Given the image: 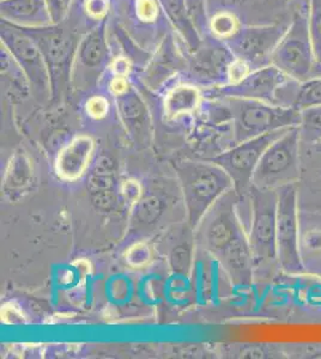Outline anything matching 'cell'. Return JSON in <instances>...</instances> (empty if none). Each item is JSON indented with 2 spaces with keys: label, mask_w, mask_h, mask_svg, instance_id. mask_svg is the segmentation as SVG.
Listing matches in <instances>:
<instances>
[{
  "label": "cell",
  "mask_w": 321,
  "mask_h": 359,
  "mask_svg": "<svg viewBox=\"0 0 321 359\" xmlns=\"http://www.w3.org/2000/svg\"><path fill=\"white\" fill-rule=\"evenodd\" d=\"M239 204L240 196L232 188L216 201L197 230L204 249L220 262L232 283L248 286L254 279V262Z\"/></svg>",
  "instance_id": "1"
},
{
  "label": "cell",
  "mask_w": 321,
  "mask_h": 359,
  "mask_svg": "<svg viewBox=\"0 0 321 359\" xmlns=\"http://www.w3.org/2000/svg\"><path fill=\"white\" fill-rule=\"evenodd\" d=\"M248 201L247 233L254 262V278L265 279L281 269L277 252V192L252 184Z\"/></svg>",
  "instance_id": "2"
},
{
  "label": "cell",
  "mask_w": 321,
  "mask_h": 359,
  "mask_svg": "<svg viewBox=\"0 0 321 359\" xmlns=\"http://www.w3.org/2000/svg\"><path fill=\"white\" fill-rule=\"evenodd\" d=\"M175 169L183 191L188 223L195 231L216 201L234 188V182L223 168L211 161H185Z\"/></svg>",
  "instance_id": "3"
},
{
  "label": "cell",
  "mask_w": 321,
  "mask_h": 359,
  "mask_svg": "<svg viewBox=\"0 0 321 359\" xmlns=\"http://www.w3.org/2000/svg\"><path fill=\"white\" fill-rule=\"evenodd\" d=\"M290 25L271 55V65L288 77L303 82L319 77L309 32V0H290Z\"/></svg>",
  "instance_id": "4"
},
{
  "label": "cell",
  "mask_w": 321,
  "mask_h": 359,
  "mask_svg": "<svg viewBox=\"0 0 321 359\" xmlns=\"http://www.w3.org/2000/svg\"><path fill=\"white\" fill-rule=\"evenodd\" d=\"M230 114L235 144L270 132L297 126L300 111L244 98H220Z\"/></svg>",
  "instance_id": "5"
},
{
  "label": "cell",
  "mask_w": 321,
  "mask_h": 359,
  "mask_svg": "<svg viewBox=\"0 0 321 359\" xmlns=\"http://www.w3.org/2000/svg\"><path fill=\"white\" fill-rule=\"evenodd\" d=\"M301 175V147L297 126L291 127L268 147L256 165L252 184L261 189H278L297 184Z\"/></svg>",
  "instance_id": "6"
},
{
  "label": "cell",
  "mask_w": 321,
  "mask_h": 359,
  "mask_svg": "<svg viewBox=\"0 0 321 359\" xmlns=\"http://www.w3.org/2000/svg\"><path fill=\"white\" fill-rule=\"evenodd\" d=\"M277 192V252L282 272L288 276L306 274L300 257V223L297 184H287Z\"/></svg>",
  "instance_id": "7"
},
{
  "label": "cell",
  "mask_w": 321,
  "mask_h": 359,
  "mask_svg": "<svg viewBox=\"0 0 321 359\" xmlns=\"http://www.w3.org/2000/svg\"><path fill=\"white\" fill-rule=\"evenodd\" d=\"M290 128L270 132L266 135L244 140L242 143L235 144L210 161L223 168L232 177L236 193L241 199L246 198L252 187L253 174L264 152Z\"/></svg>",
  "instance_id": "8"
},
{
  "label": "cell",
  "mask_w": 321,
  "mask_h": 359,
  "mask_svg": "<svg viewBox=\"0 0 321 359\" xmlns=\"http://www.w3.org/2000/svg\"><path fill=\"white\" fill-rule=\"evenodd\" d=\"M289 25L290 16L268 25H242L232 39L224 42L237 59L254 71L271 65V55L287 33Z\"/></svg>",
  "instance_id": "9"
},
{
  "label": "cell",
  "mask_w": 321,
  "mask_h": 359,
  "mask_svg": "<svg viewBox=\"0 0 321 359\" xmlns=\"http://www.w3.org/2000/svg\"><path fill=\"white\" fill-rule=\"evenodd\" d=\"M20 29L33 39L40 49L48 67L51 86L59 88L70 76L72 57L77 49L78 43L74 45L72 34L67 33L61 23Z\"/></svg>",
  "instance_id": "10"
},
{
  "label": "cell",
  "mask_w": 321,
  "mask_h": 359,
  "mask_svg": "<svg viewBox=\"0 0 321 359\" xmlns=\"http://www.w3.org/2000/svg\"><path fill=\"white\" fill-rule=\"evenodd\" d=\"M1 46L16 60L35 93L51 90L48 67L33 39L16 25L1 21Z\"/></svg>",
  "instance_id": "11"
},
{
  "label": "cell",
  "mask_w": 321,
  "mask_h": 359,
  "mask_svg": "<svg viewBox=\"0 0 321 359\" xmlns=\"http://www.w3.org/2000/svg\"><path fill=\"white\" fill-rule=\"evenodd\" d=\"M290 77L277 69L276 66H264L249 72L239 82L214 86L212 89L205 91V95L214 98L256 100L275 104L277 90Z\"/></svg>",
  "instance_id": "12"
},
{
  "label": "cell",
  "mask_w": 321,
  "mask_h": 359,
  "mask_svg": "<svg viewBox=\"0 0 321 359\" xmlns=\"http://www.w3.org/2000/svg\"><path fill=\"white\" fill-rule=\"evenodd\" d=\"M236 57L232 49L220 39L202 42L190 62L192 76L200 82H214V86L229 82V69Z\"/></svg>",
  "instance_id": "13"
},
{
  "label": "cell",
  "mask_w": 321,
  "mask_h": 359,
  "mask_svg": "<svg viewBox=\"0 0 321 359\" xmlns=\"http://www.w3.org/2000/svg\"><path fill=\"white\" fill-rule=\"evenodd\" d=\"M301 175L297 182L299 210L321 213V142L301 145Z\"/></svg>",
  "instance_id": "14"
},
{
  "label": "cell",
  "mask_w": 321,
  "mask_h": 359,
  "mask_svg": "<svg viewBox=\"0 0 321 359\" xmlns=\"http://www.w3.org/2000/svg\"><path fill=\"white\" fill-rule=\"evenodd\" d=\"M118 182L113 162L106 157L98 161L88 176V192L95 208L106 213L119 208L124 201Z\"/></svg>",
  "instance_id": "15"
},
{
  "label": "cell",
  "mask_w": 321,
  "mask_h": 359,
  "mask_svg": "<svg viewBox=\"0 0 321 359\" xmlns=\"http://www.w3.org/2000/svg\"><path fill=\"white\" fill-rule=\"evenodd\" d=\"M117 111L122 125L133 142L147 147L150 143L151 118L148 107L133 88L130 86L122 94L115 96Z\"/></svg>",
  "instance_id": "16"
},
{
  "label": "cell",
  "mask_w": 321,
  "mask_h": 359,
  "mask_svg": "<svg viewBox=\"0 0 321 359\" xmlns=\"http://www.w3.org/2000/svg\"><path fill=\"white\" fill-rule=\"evenodd\" d=\"M110 64V46L107 41L106 22L98 23L81 37L74 54V66L91 74H101Z\"/></svg>",
  "instance_id": "17"
},
{
  "label": "cell",
  "mask_w": 321,
  "mask_h": 359,
  "mask_svg": "<svg viewBox=\"0 0 321 359\" xmlns=\"http://www.w3.org/2000/svg\"><path fill=\"white\" fill-rule=\"evenodd\" d=\"M300 257L306 274L321 278V213L299 210Z\"/></svg>",
  "instance_id": "18"
},
{
  "label": "cell",
  "mask_w": 321,
  "mask_h": 359,
  "mask_svg": "<svg viewBox=\"0 0 321 359\" xmlns=\"http://www.w3.org/2000/svg\"><path fill=\"white\" fill-rule=\"evenodd\" d=\"M94 147V140L89 135L74 137L58 155L55 163L58 175L67 181L81 177L89 167Z\"/></svg>",
  "instance_id": "19"
},
{
  "label": "cell",
  "mask_w": 321,
  "mask_h": 359,
  "mask_svg": "<svg viewBox=\"0 0 321 359\" xmlns=\"http://www.w3.org/2000/svg\"><path fill=\"white\" fill-rule=\"evenodd\" d=\"M1 20L20 28L53 25L46 0H1Z\"/></svg>",
  "instance_id": "20"
},
{
  "label": "cell",
  "mask_w": 321,
  "mask_h": 359,
  "mask_svg": "<svg viewBox=\"0 0 321 359\" xmlns=\"http://www.w3.org/2000/svg\"><path fill=\"white\" fill-rule=\"evenodd\" d=\"M275 104L297 111L321 106V76L303 82L290 78L277 90Z\"/></svg>",
  "instance_id": "21"
},
{
  "label": "cell",
  "mask_w": 321,
  "mask_h": 359,
  "mask_svg": "<svg viewBox=\"0 0 321 359\" xmlns=\"http://www.w3.org/2000/svg\"><path fill=\"white\" fill-rule=\"evenodd\" d=\"M164 13L167 15L171 25L176 28L178 33L186 40V45L192 52L199 47L202 43L199 32L195 28L188 13L186 0H159Z\"/></svg>",
  "instance_id": "22"
},
{
  "label": "cell",
  "mask_w": 321,
  "mask_h": 359,
  "mask_svg": "<svg viewBox=\"0 0 321 359\" xmlns=\"http://www.w3.org/2000/svg\"><path fill=\"white\" fill-rule=\"evenodd\" d=\"M183 66V60L171 40H166L145 69V81L151 86L164 82Z\"/></svg>",
  "instance_id": "23"
},
{
  "label": "cell",
  "mask_w": 321,
  "mask_h": 359,
  "mask_svg": "<svg viewBox=\"0 0 321 359\" xmlns=\"http://www.w3.org/2000/svg\"><path fill=\"white\" fill-rule=\"evenodd\" d=\"M164 208L166 206L161 196L154 193L142 196L132 206L131 229L137 233H145L147 230H151L161 219Z\"/></svg>",
  "instance_id": "24"
},
{
  "label": "cell",
  "mask_w": 321,
  "mask_h": 359,
  "mask_svg": "<svg viewBox=\"0 0 321 359\" xmlns=\"http://www.w3.org/2000/svg\"><path fill=\"white\" fill-rule=\"evenodd\" d=\"M202 93L197 86L180 84L174 86L164 97V113L168 118H174L188 115L199 106Z\"/></svg>",
  "instance_id": "25"
},
{
  "label": "cell",
  "mask_w": 321,
  "mask_h": 359,
  "mask_svg": "<svg viewBox=\"0 0 321 359\" xmlns=\"http://www.w3.org/2000/svg\"><path fill=\"white\" fill-rule=\"evenodd\" d=\"M297 130L301 145L320 143L321 106L309 107L300 111Z\"/></svg>",
  "instance_id": "26"
},
{
  "label": "cell",
  "mask_w": 321,
  "mask_h": 359,
  "mask_svg": "<svg viewBox=\"0 0 321 359\" xmlns=\"http://www.w3.org/2000/svg\"><path fill=\"white\" fill-rule=\"evenodd\" d=\"M241 22L235 13L229 10H221L215 13L210 21V29H211L214 37L220 39L222 41H227L232 39L239 30H240Z\"/></svg>",
  "instance_id": "27"
},
{
  "label": "cell",
  "mask_w": 321,
  "mask_h": 359,
  "mask_svg": "<svg viewBox=\"0 0 321 359\" xmlns=\"http://www.w3.org/2000/svg\"><path fill=\"white\" fill-rule=\"evenodd\" d=\"M309 32L321 76V0H309Z\"/></svg>",
  "instance_id": "28"
},
{
  "label": "cell",
  "mask_w": 321,
  "mask_h": 359,
  "mask_svg": "<svg viewBox=\"0 0 321 359\" xmlns=\"http://www.w3.org/2000/svg\"><path fill=\"white\" fill-rule=\"evenodd\" d=\"M10 172H8L6 177V186H10L11 189L15 188H23L29 184V177H30V168L29 164L25 162L23 157H18L16 161L11 162L10 165Z\"/></svg>",
  "instance_id": "29"
},
{
  "label": "cell",
  "mask_w": 321,
  "mask_h": 359,
  "mask_svg": "<svg viewBox=\"0 0 321 359\" xmlns=\"http://www.w3.org/2000/svg\"><path fill=\"white\" fill-rule=\"evenodd\" d=\"M71 3H72V0H46L49 16L52 18L53 25L63 23L69 13Z\"/></svg>",
  "instance_id": "30"
},
{
  "label": "cell",
  "mask_w": 321,
  "mask_h": 359,
  "mask_svg": "<svg viewBox=\"0 0 321 359\" xmlns=\"http://www.w3.org/2000/svg\"><path fill=\"white\" fill-rule=\"evenodd\" d=\"M122 196L124 203L132 208L142 198V188L133 180H127L122 184Z\"/></svg>",
  "instance_id": "31"
},
{
  "label": "cell",
  "mask_w": 321,
  "mask_h": 359,
  "mask_svg": "<svg viewBox=\"0 0 321 359\" xmlns=\"http://www.w3.org/2000/svg\"><path fill=\"white\" fill-rule=\"evenodd\" d=\"M136 8L139 20L148 23L154 22L159 17V8L155 0H137Z\"/></svg>",
  "instance_id": "32"
},
{
  "label": "cell",
  "mask_w": 321,
  "mask_h": 359,
  "mask_svg": "<svg viewBox=\"0 0 321 359\" xmlns=\"http://www.w3.org/2000/svg\"><path fill=\"white\" fill-rule=\"evenodd\" d=\"M285 355L289 357H306V358H313V357H321V344L313 345V344H301V345H290V351L284 350Z\"/></svg>",
  "instance_id": "33"
},
{
  "label": "cell",
  "mask_w": 321,
  "mask_h": 359,
  "mask_svg": "<svg viewBox=\"0 0 321 359\" xmlns=\"http://www.w3.org/2000/svg\"><path fill=\"white\" fill-rule=\"evenodd\" d=\"M110 111V104L106 98L94 96L86 102V113L94 118H103Z\"/></svg>",
  "instance_id": "34"
},
{
  "label": "cell",
  "mask_w": 321,
  "mask_h": 359,
  "mask_svg": "<svg viewBox=\"0 0 321 359\" xmlns=\"http://www.w3.org/2000/svg\"><path fill=\"white\" fill-rule=\"evenodd\" d=\"M86 13L93 20H102L110 8L108 0H86Z\"/></svg>",
  "instance_id": "35"
},
{
  "label": "cell",
  "mask_w": 321,
  "mask_h": 359,
  "mask_svg": "<svg viewBox=\"0 0 321 359\" xmlns=\"http://www.w3.org/2000/svg\"><path fill=\"white\" fill-rule=\"evenodd\" d=\"M112 69L117 77H126L130 71V59L126 57H119L112 62Z\"/></svg>",
  "instance_id": "36"
},
{
  "label": "cell",
  "mask_w": 321,
  "mask_h": 359,
  "mask_svg": "<svg viewBox=\"0 0 321 359\" xmlns=\"http://www.w3.org/2000/svg\"><path fill=\"white\" fill-rule=\"evenodd\" d=\"M209 4L215 5L217 8H223V10H229L234 6L249 4L252 0H208Z\"/></svg>",
  "instance_id": "37"
},
{
  "label": "cell",
  "mask_w": 321,
  "mask_h": 359,
  "mask_svg": "<svg viewBox=\"0 0 321 359\" xmlns=\"http://www.w3.org/2000/svg\"><path fill=\"white\" fill-rule=\"evenodd\" d=\"M282 1H283V3H285V4H289V1H290V0H282Z\"/></svg>",
  "instance_id": "38"
}]
</instances>
